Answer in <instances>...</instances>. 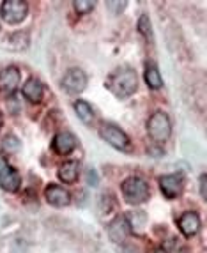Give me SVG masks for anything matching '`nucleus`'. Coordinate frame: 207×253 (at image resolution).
<instances>
[{
    "label": "nucleus",
    "mask_w": 207,
    "mask_h": 253,
    "mask_svg": "<svg viewBox=\"0 0 207 253\" xmlns=\"http://www.w3.org/2000/svg\"><path fill=\"white\" fill-rule=\"evenodd\" d=\"M106 87L115 97H127L138 89V75L133 68H117L106 80Z\"/></svg>",
    "instance_id": "1"
},
{
    "label": "nucleus",
    "mask_w": 207,
    "mask_h": 253,
    "mask_svg": "<svg viewBox=\"0 0 207 253\" xmlns=\"http://www.w3.org/2000/svg\"><path fill=\"white\" fill-rule=\"evenodd\" d=\"M147 131L154 142H166L172 135V123L165 112H154L147 121Z\"/></svg>",
    "instance_id": "2"
},
{
    "label": "nucleus",
    "mask_w": 207,
    "mask_h": 253,
    "mask_svg": "<svg viewBox=\"0 0 207 253\" xmlns=\"http://www.w3.org/2000/svg\"><path fill=\"white\" fill-rule=\"evenodd\" d=\"M121 191H123L126 202L133 204V206H138L149 199V186L142 177L126 179L121 186Z\"/></svg>",
    "instance_id": "3"
},
{
    "label": "nucleus",
    "mask_w": 207,
    "mask_h": 253,
    "mask_svg": "<svg viewBox=\"0 0 207 253\" xmlns=\"http://www.w3.org/2000/svg\"><path fill=\"white\" fill-rule=\"evenodd\" d=\"M0 13L7 23H21L25 20L27 14H29V5L23 0H4L2 2V7H0Z\"/></svg>",
    "instance_id": "4"
},
{
    "label": "nucleus",
    "mask_w": 207,
    "mask_h": 253,
    "mask_svg": "<svg viewBox=\"0 0 207 253\" xmlns=\"http://www.w3.org/2000/svg\"><path fill=\"white\" fill-rule=\"evenodd\" d=\"M99 136L105 140L106 144H110L112 147L119 149V151H124V149L129 147V138L124 133L121 127H117L115 124H108L105 123L99 127Z\"/></svg>",
    "instance_id": "5"
},
{
    "label": "nucleus",
    "mask_w": 207,
    "mask_h": 253,
    "mask_svg": "<svg viewBox=\"0 0 207 253\" xmlns=\"http://www.w3.org/2000/svg\"><path fill=\"white\" fill-rule=\"evenodd\" d=\"M89 78L82 69H69L62 78V87L64 90H68L69 94H82L87 89Z\"/></svg>",
    "instance_id": "6"
},
{
    "label": "nucleus",
    "mask_w": 207,
    "mask_h": 253,
    "mask_svg": "<svg viewBox=\"0 0 207 253\" xmlns=\"http://www.w3.org/2000/svg\"><path fill=\"white\" fill-rule=\"evenodd\" d=\"M21 177L20 173L5 161L4 156H0V186L5 191H16L20 188Z\"/></svg>",
    "instance_id": "7"
},
{
    "label": "nucleus",
    "mask_w": 207,
    "mask_h": 253,
    "mask_svg": "<svg viewBox=\"0 0 207 253\" xmlns=\"http://www.w3.org/2000/svg\"><path fill=\"white\" fill-rule=\"evenodd\" d=\"M129 234H131V227L126 216H117L108 225V236L114 243H124L129 237Z\"/></svg>",
    "instance_id": "8"
},
{
    "label": "nucleus",
    "mask_w": 207,
    "mask_h": 253,
    "mask_svg": "<svg viewBox=\"0 0 207 253\" xmlns=\"http://www.w3.org/2000/svg\"><path fill=\"white\" fill-rule=\"evenodd\" d=\"M160 190L166 199H177L182 191V177L179 173L163 175L160 179Z\"/></svg>",
    "instance_id": "9"
},
{
    "label": "nucleus",
    "mask_w": 207,
    "mask_h": 253,
    "mask_svg": "<svg viewBox=\"0 0 207 253\" xmlns=\"http://www.w3.org/2000/svg\"><path fill=\"white\" fill-rule=\"evenodd\" d=\"M76 147V138L68 133V131H62V133H57L55 138H53V151L59 154V156H68L75 151Z\"/></svg>",
    "instance_id": "10"
},
{
    "label": "nucleus",
    "mask_w": 207,
    "mask_h": 253,
    "mask_svg": "<svg viewBox=\"0 0 207 253\" xmlns=\"http://www.w3.org/2000/svg\"><path fill=\"white\" fill-rule=\"evenodd\" d=\"M20 84V71L14 66L0 71V92H13Z\"/></svg>",
    "instance_id": "11"
},
{
    "label": "nucleus",
    "mask_w": 207,
    "mask_h": 253,
    "mask_svg": "<svg viewBox=\"0 0 207 253\" xmlns=\"http://www.w3.org/2000/svg\"><path fill=\"white\" fill-rule=\"evenodd\" d=\"M44 197H46V200L51 204V206L55 207H66L69 204V193L66 190H64L62 186H57V184H50L44 190Z\"/></svg>",
    "instance_id": "12"
},
{
    "label": "nucleus",
    "mask_w": 207,
    "mask_h": 253,
    "mask_svg": "<svg viewBox=\"0 0 207 253\" xmlns=\"http://www.w3.org/2000/svg\"><path fill=\"white\" fill-rule=\"evenodd\" d=\"M179 228H181V232L184 234L186 237L195 236V234L199 232V228H200L199 214H197V212H193V211L184 212V214L181 216V219H179Z\"/></svg>",
    "instance_id": "13"
},
{
    "label": "nucleus",
    "mask_w": 207,
    "mask_h": 253,
    "mask_svg": "<svg viewBox=\"0 0 207 253\" xmlns=\"http://www.w3.org/2000/svg\"><path fill=\"white\" fill-rule=\"evenodd\" d=\"M42 84L38 80V78H29L23 85V96L29 99L30 103H39L42 99Z\"/></svg>",
    "instance_id": "14"
},
{
    "label": "nucleus",
    "mask_w": 207,
    "mask_h": 253,
    "mask_svg": "<svg viewBox=\"0 0 207 253\" xmlns=\"http://www.w3.org/2000/svg\"><path fill=\"white\" fill-rule=\"evenodd\" d=\"M78 173H80V165H78V161H68V163L60 165L59 179L62 182L71 184V182H75L76 179H78Z\"/></svg>",
    "instance_id": "15"
},
{
    "label": "nucleus",
    "mask_w": 207,
    "mask_h": 253,
    "mask_svg": "<svg viewBox=\"0 0 207 253\" xmlns=\"http://www.w3.org/2000/svg\"><path fill=\"white\" fill-rule=\"evenodd\" d=\"M75 112H76V115H78V119H80L82 123L87 124V126H90V124L94 123V110L87 101H76Z\"/></svg>",
    "instance_id": "16"
},
{
    "label": "nucleus",
    "mask_w": 207,
    "mask_h": 253,
    "mask_svg": "<svg viewBox=\"0 0 207 253\" xmlns=\"http://www.w3.org/2000/svg\"><path fill=\"white\" fill-rule=\"evenodd\" d=\"M145 84L151 87V89H160L161 85H163V80H161V75L160 71H158L156 66H152V64H149L147 68H145Z\"/></svg>",
    "instance_id": "17"
},
{
    "label": "nucleus",
    "mask_w": 207,
    "mask_h": 253,
    "mask_svg": "<svg viewBox=\"0 0 207 253\" xmlns=\"http://www.w3.org/2000/svg\"><path fill=\"white\" fill-rule=\"evenodd\" d=\"M138 32L144 36L147 41H152V27H151V21H149L147 14H142L138 20Z\"/></svg>",
    "instance_id": "18"
},
{
    "label": "nucleus",
    "mask_w": 207,
    "mask_h": 253,
    "mask_svg": "<svg viewBox=\"0 0 207 253\" xmlns=\"http://www.w3.org/2000/svg\"><path fill=\"white\" fill-rule=\"evenodd\" d=\"M73 7H75L76 13L87 14L96 7V2H92V0H75V2H73Z\"/></svg>",
    "instance_id": "19"
},
{
    "label": "nucleus",
    "mask_w": 207,
    "mask_h": 253,
    "mask_svg": "<svg viewBox=\"0 0 207 253\" xmlns=\"http://www.w3.org/2000/svg\"><path fill=\"white\" fill-rule=\"evenodd\" d=\"M4 149H5V151H9V152L18 151V149H20V142H18L14 136H7V138L4 140Z\"/></svg>",
    "instance_id": "20"
},
{
    "label": "nucleus",
    "mask_w": 207,
    "mask_h": 253,
    "mask_svg": "<svg viewBox=\"0 0 207 253\" xmlns=\"http://www.w3.org/2000/svg\"><path fill=\"white\" fill-rule=\"evenodd\" d=\"M199 182H200V197H202L204 200L207 199V175L206 173H202V175H200V179H199Z\"/></svg>",
    "instance_id": "21"
},
{
    "label": "nucleus",
    "mask_w": 207,
    "mask_h": 253,
    "mask_svg": "<svg viewBox=\"0 0 207 253\" xmlns=\"http://www.w3.org/2000/svg\"><path fill=\"white\" fill-rule=\"evenodd\" d=\"M108 9H115V14H119L123 9H126V2H108Z\"/></svg>",
    "instance_id": "22"
},
{
    "label": "nucleus",
    "mask_w": 207,
    "mask_h": 253,
    "mask_svg": "<svg viewBox=\"0 0 207 253\" xmlns=\"http://www.w3.org/2000/svg\"><path fill=\"white\" fill-rule=\"evenodd\" d=\"M149 253H166V250L165 248H154V250H151Z\"/></svg>",
    "instance_id": "23"
},
{
    "label": "nucleus",
    "mask_w": 207,
    "mask_h": 253,
    "mask_svg": "<svg viewBox=\"0 0 207 253\" xmlns=\"http://www.w3.org/2000/svg\"><path fill=\"white\" fill-rule=\"evenodd\" d=\"M0 127H2V112H0Z\"/></svg>",
    "instance_id": "24"
}]
</instances>
